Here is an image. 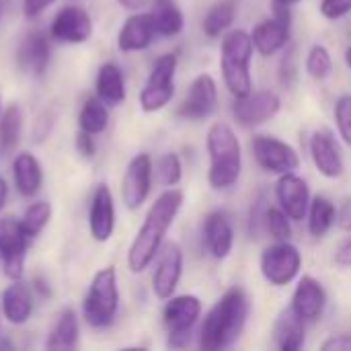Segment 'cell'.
<instances>
[{
    "label": "cell",
    "mask_w": 351,
    "mask_h": 351,
    "mask_svg": "<svg viewBox=\"0 0 351 351\" xmlns=\"http://www.w3.org/2000/svg\"><path fill=\"white\" fill-rule=\"evenodd\" d=\"M183 206V191L169 187L162 191L156 202L150 206L130 251H128V265L132 274H142L158 255L160 247L165 245V237L173 226L179 210Z\"/></svg>",
    "instance_id": "cell-1"
},
{
    "label": "cell",
    "mask_w": 351,
    "mask_h": 351,
    "mask_svg": "<svg viewBox=\"0 0 351 351\" xmlns=\"http://www.w3.org/2000/svg\"><path fill=\"white\" fill-rule=\"evenodd\" d=\"M249 317V300L243 288L234 286L208 311L199 329V348L218 351L230 348L243 333Z\"/></svg>",
    "instance_id": "cell-2"
},
{
    "label": "cell",
    "mask_w": 351,
    "mask_h": 351,
    "mask_svg": "<svg viewBox=\"0 0 351 351\" xmlns=\"http://www.w3.org/2000/svg\"><path fill=\"white\" fill-rule=\"evenodd\" d=\"M206 146L210 154V187L216 191H226L232 185H237L243 171V148L234 130L224 121H216L208 130Z\"/></svg>",
    "instance_id": "cell-3"
},
{
    "label": "cell",
    "mask_w": 351,
    "mask_h": 351,
    "mask_svg": "<svg viewBox=\"0 0 351 351\" xmlns=\"http://www.w3.org/2000/svg\"><path fill=\"white\" fill-rule=\"evenodd\" d=\"M255 45L247 31L234 29L224 35L220 47V70L226 88L234 97H245L253 93V78H251V58Z\"/></svg>",
    "instance_id": "cell-4"
},
{
    "label": "cell",
    "mask_w": 351,
    "mask_h": 351,
    "mask_svg": "<svg viewBox=\"0 0 351 351\" xmlns=\"http://www.w3.org/2000/svg\"><path fill=\"white\" fill-rule=\"evenodd\" d=\"M119 311V288L115 267H103L95 274L82 302V317L90 327H109Z\"/></svg>",
    "instance_id": "cell-5"
},
{
    "label": "cell",
    "mask_w": 351,
    "mask_h": 351,
    "mask_svg": "<svg viewBox=\"0 0 351 351\" xmlns=\"http://www.w3.org/2000/svg\"><path fill=\"white\" fill-rule=\"evenodd\" d=\"M175 72H177V56L175 53H165L160 56L140 90V107L146 113L160 111L171 103L175 97Z\"/></svg>",
    "instance_id": "cell-6"
},
{
    "label": "cell",
    "mask_w": 351,
    "mask_h": 351,
    "mask_svg": "<svg viewBox=\"0 0 351 351\" xmlns=\"http://www.w3.org/2000/svg\"><path fill=\"white\" fill-rule=\"evenodd\" d=\"M261 274L271 286H288L296 280L302 267V255L290 241H276L261 253Z\"/></svg>",
    "instance_id": "cell-7"
},
{
    "label": "cell",
    "mask_w": 351,
    "mask_h": 351,
    "mask_svg": "<svg viewBox=\"0 0 351 351\" xmlns=\"http://www.w3.org/2000/svg\"><path fill=\"white\" fill-rule=\"evenodd\" d=\"M29 237L25 234L21 220L12 216L0 218V261L4 276L8 280H21L25 271V255L29 247Z\"/></svg>",
    "instance_id": "cell-8"
},
{
    "label": "cell",
    "mask_w": 351,
    "mask_h": 351,
    "mask_svg": "<svg viewBox=\"0 0 351 351\" xmlns=\"http://www.w3.org/2000/svg\"><path fill=\"white\" fill-rule=\"evenodd\" d=\"M251 150H253L257 165L261 169H265L267 173L286 175V173L298 171V167H300L298 152L290 144H286L274 136H263V134L253 136Z\"/></svg>",
    "instance_id": "cell-9"
},
{
    "label": "cell",
    "mask_w": 351,
    "mask_h": 351,
    "mask_svg": "<svg viewBox=\"0 0 351 351\" xmlns=\"http://www.w3.org/2000/svg\"><path fill=\"white\" fill-rule=\"evenodd\" d=\"M282 109V101L274 90H259L249 93L245 97H237L232 105L234 119L245 128L261 125L269 119H274Z\"/></svg>",
    "instance_id": "cell-10"
},
{
    "label": "cell",
    "mask_w": 351,
    "mask_h": 351,
    "mask_svg": "<svg viewBox=\"0 0 351 351\" xmlns=\"http://www.w3.org/2000/svg\"><path fill=\"white\" fill-rule=\"evenodd\" d=\"M150 185H152V158L146 152L136 154L125 173H123V181H121V197L128 210H138L142 208V204L148 199L150 193Z\"/></svg>",
    "instance_id": "cell-11"
},
{
    "label": "cell",
    "mask_w": 351,
    "mask_h": 351,
    "mask_svg": "<svg viewBox=\"0 0 351 351\" xmlns=\"http://www.w3.org/2000/svg\"><path fill=\"white\" fill-rule=\"evenodd\" d=\"M156 269L152 276V290L156 298L167 300L175 294L183 274V251L177 243H165L156 255Z\"/></svg>",
    "instance_id": "cell-12"
},
{
    "label": "cell",
    "mask_w": 351,
    "mask_h": 351,
    "mask_svg": "<svg viewBox=\"0 0 351 351\" xmlns=\"http://www.w3.org/2000/svg\"><path fill=\"white\" fill-rule=\"evenodd\" d=\"M218 105V86L210 74H199L189 84L187 97L179 107V115L191 121L208 119Z\"/></svg>",
    "instance_id": "cell-13"
},
{
    "label": "cell",
    "mask_w": 351,
    "mask_h": 351,
    "mask_svg": "<svg viewBox=\"0 0 351 351\" xmlns=\"http://www.w3.org/2000/svg\"><path fill=\"white\" fill-rule=\"evenodd\" d=\"M49 33L53 39L64 43H84L93 35L90 14L76 4H68L53 16Z\"/></svg>",
    "instance_id": "cell-14"
},
{
    "label": "cell",
    "mask_w": 351,
    "mask_h": 351,
    "mask_svg": "<svg viewBox=\"0 0 351 351\" xmlns=\"http://www.w3.org/2000/svg\"><path fill=\"white\" fill-rule=\"evenodd\" d=\"M276 197L280 202V208L290 216V220H304L311 208V189L308 183L298 177L296 173L280 175V181L276 185Z\"/></svg>",
    "instance_id": "cell-15"
},
{
    "label": "cell",
    "mask_w": 351,
    "mask_h": 351,
    "mask_svg": "<svg viewBox=\"0 0 351 351\" xmlns=\"http://www.w3.org/2000/svg\"><path fill=\"white\" fill-rule=\"evenodd\" d=\"M311 158L317 167V171L327 179H337L346 171V162L341 156V150L329 130H317L311 136L308 142Z\"/></svg>",
    "instance_id": "cell-16"
},
{
    "label": "cell",
    "mask_w": 351,
    "mask_h": 351,
    "mask_svg": "<svg viewBox=\"0 0 351 351\" xmlns=\"http://www.w3.org/2000/svg\"><path fill=\"white\" fill-rule=\"evenodd\" d=\"M199 315H202V302L197 296L191 294L171 296L167 298L162 321L169 335H179V333H191L195 323L199 321Z\"/></svg>",
    "instance_id": "cell-17"
},
{
    "label": "cell",
    "mask_w": 351,
    "mask_h": 351,
    "mask_svg": "<svg viewBox=\"0 0 351 351\" xmlns=\"http://www.w3.org/2000/svg\"><path fill=\"white\" fill-rule=\"evenodd\" d=\"M327 306V294L319 280L313 276H302L294 294H292V311L304 323H317Z\"/></svg>",
    "instance_id": "cell-18"
},
{
    "label": "cell",
    "mask_w": 351,
    "mask_h": 351,
    "mask_svg": "<svg viewBox=\"0 0 351 351\" xmlns=\"http://www.w3.org/2000/svg\"><path fill=\"white\" fill-rule=\"evenodd\" d=\"M88 226H90V234L97 243H107L113 237L115 202L105 183H101L93 193V202H90V210H88Z\"/></svg>",
    "instance_id": "cell-19"
},
{
    "label": "cell",
    "mask_w": 351,
    "mask_h": 351,
    "mask_svg": "<svg viewBox=\"0 0 351 351\" xmlns=\"http://www.w3.org/2000/svg\"><path fill=\"white\" fill-rule=\"evenodd\" d=\"M156 35L152 12H136L125 19L117 35V47L125 53L146 49Z\"/></svg>",
    "instance_id": "cell-20"
},
{
    "label": "cell",
    "mask_w": 351,
    "mask_h": 351,
    "mask_svg": "<svg viewBox=\"0 0 351 351\" xmlns=\"http://www.w3.org/2000/svg\"><path fill=\"white\" fill-rule=\"evenodd\" d=\"M204 243L208 253L222 261L232 253L234 247V230L226 214L222 212H210L204 220Z\"/></svg>",
    "instance_id": "cell-21"
},
{
    "label": "cell",
    "mask_w": 351,
    "mask_h": 351,
    "mask_svg": "<svg viewBox=\"0 0 351 351\" xmlns=\"http://www.w3.org/2000/svg\"><path fill=\"white\" fill-rule=\"evenodd\" d=\"M16 64L23 72L43 76L49 64V43L41 31H31L16 49Z\"/></svg>",
    "instance_id": "cell-22"
},
{
    "label": "cell",
    "mask_w": 351,
    "mask_h": 351,
    "mask_svg": "<svg viewBox=\"0 0 351 351\" xmlns=\"http://www.w3.org/2000/svg\"><path fill=\"white\" fill-rule=\"evenodd\" d=\"M251 39H253L255 51H259V56H263V58L276 56L280 49H284L288 45L290 21H284V19H278V16L261 21L253 29Z\"/></svg>",
    "instance_id": "cell-23"
},
{
    "label": "cell",
    "mask_w": 351,
    "mask_h": 351,
    "mask_svg": "<svg viewBox=\"0 0 351 351\" xmlns=\"http://www.w3.org/2000/svg\"><path fill=\"white\" fill-rule=\"evenodd\" d=\"M0 311L4 319L12 325H25L33 313V298L27 284L21 280H12V284L2 292Z\"/></svg>",
    "instance_id": "cell-24"
},
{
    "label": "cell",
    "mask_w": 351,
    "mask_h": 351,
    "mask_svg": "<svg viewBox=\"0 0 351 351\" xmlns=\"http://www.w3.org/2000/svg\"><path fill=\"white\" fill-rule=\"evenodd\" d=\"M12 177H14V187L23 197H33L41 189L43 183V173L39 160L29 154L21 152L14 162H12Z\"/></svg>",
    "instance_id": "cell-25"
},
{
    "label": "cell",
    "mask_w": 351,
    "mask_h": 351,
    "mask_svg": "<svg viewBox=\"0 0 351 351\" xmlns=\"http://www.w3.org/2000/svg\"><path fill=\"white\" fill-rule=\"evenodd\" d=\"M304 321L292 311L286 308L280 313L274 325V341L282 351H296L304 346Z\"/></svg>",
    "instance_id": "cell-26"
},
{
    "label": "cell",
    "mask_w": 351,
    "mask_h": 351,
    "mask_svg": "<svg viewBox=\"0 0 351 351\" xmlns=\"http://www.w3.org/2000/svg\"><path fill=\"white\" fill-rule=\"evenodd\" d=\"M97 97L107 107H117L125 101V80H123V72L117 64L107 62L99 68Z\"/></svg>",
    "instance_id": "cell-27"
},
{
    "label": "cell",
    "mask_w": 351,
    "mask_h": 351,
    "mask_svg": "<svg viewBox=\"0 0 351 351\" xmlns=\"http://www.w3.org/2000/svg\"><path fill=\"white\" fill-rule=\"evenodd\" d=\"M78 337H80V329H78V317L72 308H66L60 313L58 321L53 323L49 337L45 341V348L51 351H70L78 348Z\"/></svg>",
    "instance_id": "cell-28"
},
{
    "label": "cell",
    "mask_w": 351,
    "mask_h": 351,
    "mask_svg": "<svg viewBox=\"0 0 351 351\" xmlns=\"http://www.w3.org/2000/svg\"><path fill=\"white\" fill-rule=\"evenodd\" d=\"M152 19H154L156 35H162V37L179 35L183 31V25H185L183 12L175 0H154Z\"/></svg>",
    "instance_id": "cell-29"
},
{
    "label": "cell",
    "mask_w": 351,
    "mask_h": 351,
    "mask_svg": "<svg viewBox=\"0 0 351 351\" xmlns=\"http://www.w3.org/2000/svg\"><path fill=\"white\" fill-rule=\"evenodd\" d=\"M337 220L335 204L323 195H317L308 208V232L317 239L325 237Z\"/></svg>",
    "instance_id": "cell-30"
},
{
    "label": "cell",
    "mask_w": 351,
    "mask_h": 351,
    "mask_svg": "<svg viewBox=\"0 0 351 351\" xmlns=\"http://www.w3.org/2000/svg\"><path fill=\"white\" fill-rule=\"evenodd\" d=\"M23 134V111L16 103L8 105L0 115V154H8L16 148Z\"/></svg>",
    "instance_id": "cell-31"
},
{
    "label": "cell",
    "mask_w": 351,
    "mask_h": 351,
    "mask_svg": "<svg viewBox=\"0 0 351 351\" xmlns=\"http://www.w3.org/2000/svg\"><path fill=\"white\" fill-rule=\"evenodd\" d=\"M237 16V4L234 0H222L218 4H214L208 14L204 16L202 29L208 37H220L226 29H230V25L234 23Z\"/></svg>",
    "instance_id": "cell-32"
},
{
    "label": "cell",
    "mask_w": 351,
    "mask_h": 351,
    "mask_svg": "<svg viewBox=\"0 0 351 351\" xmlns=\"http://www.w3.org/2000/svg\"><path fill=\"white\" fill-rule=\"evenodd\" d=\"M109 123V109L107 105L99 99V97H88L80 109V115H78V125L82 132H88L93 136L105 132Z\"/></svg>",
    "instance_id": "cell-33"
},
{
    "label": "cell",
    "mask_w": 351,
    "mask_h": 351,
    "mask_svg": "<svg viewBox=\"0 0 351 351\" xmlns=\"http://www.w3.org/2000/svg\"><path fill=\"white\" fill-rule=\"evenodd\" d=\"M49 220H51V204L35 202L25 210V214L21 218V226H23L25 234L29 237V241H33L35 237L41 234V230L49 224Z\"/></svg>",
    "instance_id": "cell-34"
},
{
    "label": "cell",
    "mask_w": 351,
    "mask_h": 351,
    "mask_svg": "<svg viewBox=\"0 0 351 351\" xmlns=\"http://www.w3.org/2000/svg\"><path fill=\"white\" fill-rule=\"evenodd\" d=\"M306 74L313 80H325L331 70H333V60L331 53L325 45H313L308 56H306Z\"/></svg>",
    "instance_id": "cell-35"
},
{
    "label": "cell",
    "mask_w": 351,
    "mask_h": 351,
    "mask_svg": "<svg viewBox=\"0 0 351 351\" xmlns=\"http://www.w3.org/2000/svg\"><path fill=\"white\" fill-rule=\"evenodd\" d=\"M156 175H158V181L165 185V187H175L179 185L181 177H183V165H181V158L179 154L175 152H167L158 158L156 162Z\"/></svg>",
    "instance_id": "cell-36"
},
{
    "label": "cell",
    "mask_w": 351,
    "mask_h": 351,
    "mask_svg": "<svg viewBox=\"0 0 351 351\" xmlns=\"http://www.w3.org/2000/svg\"><path fill=\"white\" fill-rule=\"evenodd\" d=\"M265 232H269L271 239H276V241H290L292 239L290 216L282 208H267V212H265Z\"/></svg>",
    "instance_id": "cell-37"
},
{
    "label": "cell",
    "mask_w": 351,
    "mask_h": 351,
    "mask_svg": "<svg viewBox=\"0 0 351 351\" xmlns=\"http://www.w3.org/2000/svg\"><path fill=\"white\" fill-rule=\"evenodd\" d=\"M335 123L341 140L351 146V95H343L335 103Z\"/></svg>",
    "instance_id": "cell-38"
},
{
    "label": "cell",
    "mask_w": 351,
    "mask_h": 351,
    "mask_svg": "<svg viewBox=\"0 0 351 351\" xmlns=\"http://www.w3.org/2000/svg\"><path fill=\"white\" fill-rule=\"evenodd\" d=\"M267 199H265V195L261 193L259 195V199L253 204V208H251V220H249V232H251V237H255V239H259V234L261 232H265V212H267Z\"/></svg>",
    "instance_id": "cell-39"
},
{
    "label": "cell",
    "mask_w": 351,
    "mask_h": 351,
    "mask_svg": "<svg viewBox=\"0 0 351 351\" xmlns=\"http://www.w3.org/2000/svg\"><path fill=\"white\" fill-rule=\"evenodd\" d=\"M351 12V0H323L321 2V14L329 21L343 19Z\"/></svg>",
    "instance_id": "cell-40"
},
{
    "label": "cell",
    "mask_w": 351,
    "mask_h": 351,
    "mask_svg": "<svg viewBox=\"0 0 351 351\" xmlns=\"http://www.w3.org/2000/svg\"><path fill=\"white\" fill-rule=\"evenodd\" d=\"M280 80L284 86H292L296 80V49L290 47L284 58H282V66H280Z\"/></svg>",
    "instance_id": "cell-41"
},
{
    "label": "cell",
    "mask_w": 351,
    "mask_h": 351,
    "mask_svg": "<svg viewBox=\"0 0 351 351\" xmlns=\"http://www.w3.org/2000/svg\"><path fill=\"white\" fill-rule=\"evenodd\" d=\"M76 150H78V154L80 156H84V158H90L93 154H95V150H97V144H95V138H93V134H88V132H78L76 134Z\"/></svg>",
    "instance_id": "cell-42"
},
{
    "label": "cell",
    "mask_w": 351,
    "mask_h": 351,
    "mask_svg": "<svg viewBox=\"0 0 351 351\" xmlns=\"http://www.w3.org/2000/svg\"><path fill=\"white\" fill-rule=\"evenodd\" d=\"M53 2L56 0H23V12L27 19H35L43 10H47V6H51Z\"/></svg>",
    "instance_id": "cell-43"
},
{
    "label": "cell",
    "mask_w": 351,
    "mask_h": 351,
    "mask_svg": "<svg viewBox=\"0 0 351 351\" xmlns=\"http://www.w3.org/2000/svg\"><path fill=\"white\" fill-rule=\"evenodd\" d=\"M325 351H351V335H337L323 343Z\"/></svg>",
    "instance_id": "cell-44"
},
{
    "label": "cell",
    "mask_w": 351,
    "mask_h": 351,
    "mask_svg": "<svg viewBox=\"0 0 351 351\" xmlns=\"http://www.w3.org/2000/svg\"><path fill=\"white\" fill-rule=\"evenodd\" d=\"M337 222L341 230L351 232V199H346L337 210Z\"/></svg>",
    "instance_id": "cell-45"
},
{
    "label": "cell",
    "mask_w": 351,
    "mask_h": 351,
    "mask_svg": "<svg viewBox=\"0 0 351 351\" xmlns=\"http://www.w3.org/2000/svg\"><path fill=\"white\" fill-rule=\"evenodd\" d=\"M335 263L341 267H351V239L339 245V249L335 253Z\"/></svg>",
    "instance_id": "cell-46"
},
{
    "label": "cell",
    "mask_w": 351,
    "mask_h": 351,
    "mask_svg": "<svg viewBox=\"0 0 351 351\" xmlns=\"http://www.w3.org/2000/svg\"><path fill=\"white\" fill-rule=\"evenodd\" d=\"M31 290H35V292H39V296H51V290H49V284L43 280V278H33V282H31Z\"/></svg>",
    "instance_id": "cell-47"
},
{
    "label": "cell",
    "mask_w": 351,
    "mask_h": 351,
    "mask_svg": "<svg viewBox=\"0 0 351 351\" xmlns=\"http://www.w3.org/2000/svg\"><path fill=\"white\" fill-rule=\"evenodd\" d=\"M117 2L128 10H142L148 4V0H117Z\"/></svg>",
    "instance_id": "cell-48"
},
{
    "label": "cell",
    "mask_w": 351,
    "mask_h": 351,
    "mask_svg": "<svg viewBox=\"0 0 351 351\" xmlns=\"http://www.w3.org/2000/svg\"><path fill=\"white\" fill-rule=\"evenodd\" d=\"M6 199H8V185H6V181L0 177V212H2L4 206H6Z\"/></svg>",
    "instance_id": "cell-49"
},
{
    "label": "cell",
    "mask_w": 351,
    "mask_h": 351,
    "mask_svg": "<svg viewBox=\"0 0 351 351\" xmlns=\"http://www.w3.org/2000/svg\"><path fill=\"white\" fill-rule=\"evenodd\" d=\"M346 64H348V68L351 70V47H348V51H346Z\"/></svg>",
    "instance_id": "cell-50"
},
{
    "label": "cell",
    "mask_w": 351,
    "mask_h": 351,
    "mask_svg": "<svg viewBox=\"0 0 351 351\" xmlns=\"http://www.w3.org/2000/svg\"><path fill=\"white\" fill-rule=\"evenodd\" d=\"M278 2H282V4H286V6H292V4H296V2H300V0H278Z\"/></svg>",
    "instance_id": "cell-51"
}]
</instances>
